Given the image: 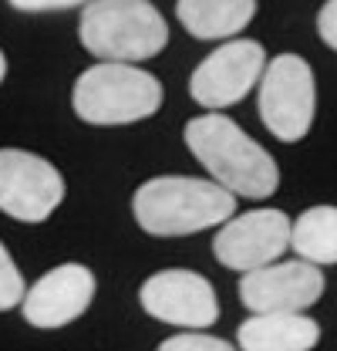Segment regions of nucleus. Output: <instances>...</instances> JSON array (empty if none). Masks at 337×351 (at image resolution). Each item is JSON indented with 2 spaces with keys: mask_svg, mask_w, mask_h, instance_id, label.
Segmentation results:
<instances>
[{
  "mask_svg": "<svg viewBox=\"0 0 337 351\" xmlns=\"http://www.w3.org/2000/svg\"><path fill=\"white\" fill-rule=\"evenodd\" d=\"M3 75H7V58H3V51H0V82H3Z\"/></svg>",
  "mask_w": 337,
  "mask_h": 351,
  "instance_id": "19",
  "label": "nucleus"
},
{
  "mask_svg": "<svg viewBox=\"0 0 337 351\" xmlns=\"http://www.w3.org/2000/svg\"><path fill=\"white\" fill-rule=\"evenodd\" d=\"M155 351H236V348L229 341H223V338H212V335H203V331H189V335L166 338Z\"/></svg>",
  "mask_w": 337,
  "mask_h": 351,
  "instance_id": "16",
  "label": "nucleus"
},
{
  "mask_svg": "<svg viewBox=\"0 0 337 351\" xmlns=\"http://www.w3.org/2000/svg\"><path fill=\"white\" fill-rule=\"evenodd\" d=\"M175 14L192 38L223 41L250 24L256 0H175Z\"/></svg>",
  "mask_w": 337,
  "mask_h": 351,
  "instance_id": "13",
  "label": "nucleus"
},
{
  "mask_svg": "<svg viewBox=\"0 0 337 351\" xmlns=\"http://www.w3.org/2000/svg\"><path fill=\"white\" fill-rule=\"evenodd\" d=\"M321 324L307 314H253L240 324V351H314Z\"/></svg>",
  "mask_w": 337,
  "mask_h": 351,
  "instance_id": "12",
  "label": "nucleus"
},
{
  "mask_svg": "<svg viewBox=\"0 0 337 351\" xmlns=\"http://www.w3.org/2000/svg\"><path fill=\"white\" fill-rule=\"evenodd\" d=\"M91 301H95V274L84 263H61L47 270L34 287H27L21 311L27 324L54 331L78 321Z\"/></svg>",
  "mask_w": 337,
  "mask_h": 351,
  "instance_id": "11",
  "label": "nucleus"
},
{
  "mask_svg": "<svg viewBox=\"0 0 337 351\" xmlns=\"http://www.w3.org/2000/svg\"><path fill=\"white\" fill-rule=\"evenodd\" d=\"M64 203L61 173L34 152L0 149V213L21 223H44Z\"/></svg>",
  "mask_w": 337,
  "mask_h": 351,
  "instance_id": "7",
  "label": "nucleus"
},
{
  "mask_svg": "<svg viewBox=\"0 0 337 351\" xmlns=\"http://www.w3.org/2000/svg\"><path fill=\"white\" fill-rule=\"evenodd\" d=\"M132 213L152 237H189L229 223L236 213V196L212 179L155 176L135 189Z\"/></svg>",
  "mask_w": 337,
  "mask_h": 351,
  "instance_id": "2",
  "label": "nucleus"
},
{
  "mask_svg": "<svg viewBox=\"0 0 337 351\" xmlns=\"http://www.w3.org/2000/svg\"><path fill=\"white\" fill-rule=\"evenodd\" d=\"M78 38L84 51L112 61H145L168 44V24L149 0H91L82 10Z\"/></svg>",
  "mask_w": 337,
  "mask_h": 351,
  "instance_id": "3",
  "label": "nucleus"
},
{
  "mask_svg": "<svg viewBox=\"0 0 337 351\" xmlns=\"http://www.w3.org/2000/svg\"><path fill=\"white\" fill-rule=\"evenodd\" d=\"M24 298H27L24 277H21L14 257L7 254V247L0 243V311H10V307L24 304Z\"/></svg>",
  "mask_w": 337,
  "mask_h": 351,
  "instance_id": "15",
  "label": "nucleus"
},
{
  "mask_svg": "<svg viewBox=\"0 0 337 351\" xmlns=\"http://www.w3.org/2000/svg\"><path fill=\"white\" fill-rule=\"evenodd\" d=\"M266 71V51L256 41H226L210 58L199 61V68L189 78V91L199 105L212 112L229 108L250 95V88Z\"/></svg>",
  "mask_w": 337,
  "mask_h": 351,
  "instance_id": "9",
  "label": "nucleus"
},
{
  "mask_svg": "<svg viewBox=\"0 0 337 351\" xmlns=\"http://www.w3.org/2000/svg\"><path fill=\"white\" fill-rule=\"evenodd\" d=\"M290 247L300 261L324 267L337 263V206H310L294 219Z\"/></svg>",
  "mask_w": 337,
  "mask_h": 351,
  "instance_id": "14",
  "label": "nucleus"
},
{
  "mask_svg": "<svg viewBox=\"0 0 337 351\" xmlns=\"http://www.w3.org/2000/svg\"><path fill=\"white\" fill-rule=\"evenodd\" d=\"M290 233H294V223L284 210L263 206V210H250L223 223L212 237V254L223 267L250 274L280 261L284 250L290 247Z\"/></svg>",
  "mask_w": 337,
  "mask_h": 351,
  "instance_id": "6",
  "label": "nucleus"
},
{
  "mask_svg": "<svg viewBox=\"0 0 337 351\" xmlns=\"http://www.w3.org/2000/svg\"><path fill=\"white\" fill-rule=\"evenodd\" d=\"M317 108L314 71L297 54H277L260 78V119L280 142H300Z\"/></svg>",
  "mask_w": 337,
  "mask_h": 351,
  "instance_id": "5",
  "label": "nucleus"
},
{
  "mask_svg": "<svg viewBox=\"0 0 337 351\" xmlns=\"http://www.w3.org/2000/svg\"><path fill=\"white\" fill-rule=\"evenodd\" d=\"M317 34H321V41L327 44V47L337 51V0H327L321 7V14H317Z\"/></svg>",
  "mask_w": 337,
  "mask_h": 351,
  "instance_id": "17",
  "label": "nucleus"
},
{
  "mask_svg": "<svg viewBox=\"0 0 337 351\" xmlns=\"http://www.w3.org/2000/svg\"><path fill=\"white\" fill-rule=\"evenodd\" d=\"M71 105L78 119L91 125H132L159 112L162 85L142 68L101 61L78 75Z\"/></svg>",
  "mask_w": 337,
  "mask_h": 351,
  "instance_id": "4",
  "label": "nucleus"
},
{
  "mask_svg": "<svg viewBox=\"0 0 337 351\" xmlns=\"http://www.w3.org/2000/svg\"><path fill=\"white\" fill-rule=\"evenodd\" d=\"M10 7L24 10V14H44V10H68V7H88L91 0H7Z\"/></svg>",
  "mask_w": 337,
  "mask_h": 351,
  "instance_id": "18",
  "label": "nucleus"
},
{
  "mask_svg": "<svg viewBox=\"0 0 337 351\" xmlns=\"http://www.w3.org/2000/svg\"><path fill=\"white\" fill-rule=\"evenodd\" d=\"M142 311L175 328L203 331L219 321V301L212 284L196 270H159L138 291Z\"/></svg>",
  "mask_w": 337,
  "mask_h": 351,
  "instance_id": "8",
  "label": "nucleus"
},
{
  "mask_svg": "<svg viewBox=\"0 0 337 351\" xmlns=\"http://www.w3.org/2000/svg\"><path fill=\"white\" fill-rule=\"evenodd\" d=\"M324 294L321 267L307 261H277L243 274L240 301L253 314H303Z\"/></svg>",
  "mask_w": 337,
  "mask_h": 351,
  "instance_id": "10",
  "label": "nucleus"
},
{
  "mask_svg": "<svg viewBox=\"0 0 337 351\" xmlns=\"http://www.w3.org/2000/svg\"><path fill=\"white\" fill-rule=\"evenodd\" d=\"M182 135H186L189 152L212 176V182H219L233 196L270 199L277 193V186H280L277 159L260 142H253L233 119L210 112V115L186 122Z\"/></svg>",
  "mask_w": 337,
  "mask_h": 351,
  "instance_id": "1",
  "label": "nucleus"
}]
</instances>
